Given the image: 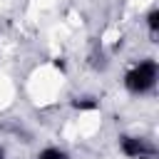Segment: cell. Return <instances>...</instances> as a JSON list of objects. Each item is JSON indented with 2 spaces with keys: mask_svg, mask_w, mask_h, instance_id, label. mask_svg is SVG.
<instances>
[{
  "mask_svg": "<svg viewBox=\"0 0 159 159\" xmlns=\"http://www.w3.org/2000/svg\"><path fill=\"white\" fill-rule=\"evenodd\" d=\"M122 149H124V154H129V157H147V154H152V149H149L142 139H132V137H124V139H122Z\"/></svg>",
  "mask_w": 159,
  "mask_h": 159,
  "instance_id": "cell-2",
  "label": "cell"
},
{
  "mask_svg": "<svg viewBox=\"0 0 159 159\" xmlns=\"http://www.w3.org/2000/svg\"><path fill=\"white\" fill-rule=\"evenodd\" d=\"M149 27H152V30H157V27H159V12H157V10H152V12H149Z\"/></svg>",
  "mask_w": 159,
  "mask_h": 159,
  "instance_id": "cell-4",
  "label": "cell"
},
{
  "mask_svg": "<svg viewBox=\"0 0 159 159\" xmlns=\"http://www.w3.org/2000/svg\"><path fill=\"white\" fill-rule=\"evenodd\" d=\"M157 80V65L154 62H142L127 75V87L132 92H147Z\"/></svg>",
  "mask_w": 159,
  "mask_h": 159,
  "instance_id": "cell-1",
  "label": "cell"
},
{
  "mask_svg": "<svg viewBox=\"0 0 159 159\" xmlns=\"http://www.w3.org/2000/svg\"><path fill=\"white\" fill-rule=\"evenodd\" d=\"M40 159H67L60 149H45L42 154H40Z\"/></svg>",
  "mask_w": 159,
  "mask_h": 159,
  "instance_id": "cell-3",
  "label": "cell"
}]
</instances>
